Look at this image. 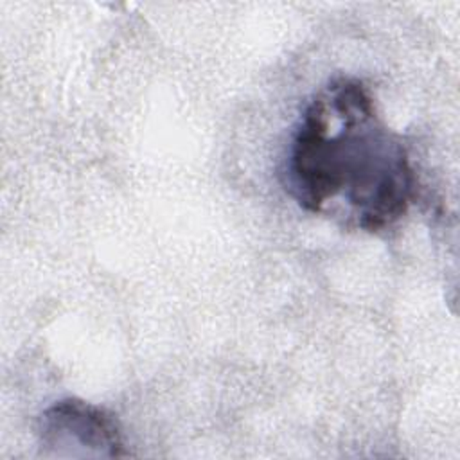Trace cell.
I'll use <instances>...</instances> for the list:
<instances>
[{
  "mask_svg": "<svg viewBox=\"0 0 460 460\" xmlns=\"http://www.w3.org/2000/svg\"><path fill=\"white\" fill-rule=\"evenodd\" d=\"M288 183L298 205L361 232L394 226L415 199L408 149L370 88L340 75L305 106L291 140Z\"/></svg>",
  "mask_w": 460,
  "mask_h": 460,
  "instance_id": "6da1fadb",
  "label": "cell"
},
{
  "mask_svg": "<svg viewBox=\"0 0 460 460\" xmlns=\"http://www.w3.org/2000/svg\"><path fill=\"white\" fill-rule=\"evenodd\" d=\"M38 446L52 458L126 456L117 419L104 408L68 397L49 406L38 420Z\"/></svg>",
  "mask_w": 460,
  "mask_h": 460,
  "instance_id": "7a4b0ae2",
  "label": "cell"
}]
</instances>
